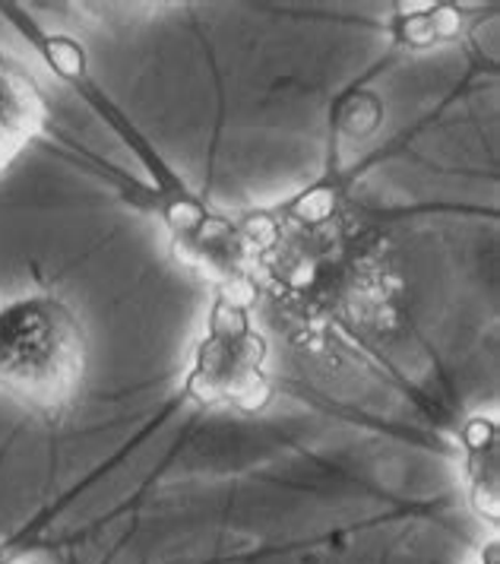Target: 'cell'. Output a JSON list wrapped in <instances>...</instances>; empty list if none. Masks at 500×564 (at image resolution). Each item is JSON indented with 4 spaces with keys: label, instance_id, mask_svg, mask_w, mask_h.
<instances>
[{
    "label": "cell",
    "instance_id": "cell-1",
    "mask_svg": "<svg viewBox=\"0 0 500 564\" xmlns=\"http://www.w3.org/2000/svg\"><path fill=\"white\" fill-rule=\"evenodd\" d=\"M241 226L253 257V292L267 289L304 336L349 324L387 299L380 254L349 216L339 175L241 216Z\"/></svg>",
    "mask_w": 500,
    "mask_h": 564
},
{
    "label": "cell",
    "instance_id": "cell-2",
    "mask_svg": "<svg viewBox=\"0 0 500 564\" xmlns=\"http://www.w3.org/2000/svg\"><path fill=\"white\" fill-rule=\"evenodd\" d=\"M42 48L48 52L51 67H57L67 79H74L76 89H83L99 111L118 128L127 147L143 159L155 181V209L159 219L169 231L172 254L177 263L191 267L200 273L203 280L213 282V289H231V292H248L253 295V257H250L248 231L241 219H228L216 206H209L203 197H197L184 181L172 172V165L146 143V137L127 121L111 105L108 96H101L93 86V79L83 70V52L74 42L64 39H42Z\"/></svg>",
    "mask_w": 500,
    "mask_h": 564
},
{
    "label": "cell",
    "instance_id": "cell-3",
    "mask_svg": "<svg viewBox=\"0 0 500 564\" xmlns=\"http://www.w3.org/2000/svg\"><path fill=\"white\" fill-rule=\"evenodd\" d=\"M86 327L64 299L25 295L0 308V393L29 412H64L86 378Z\"/></svg>",
    "mask_w": 500,
    "mask_h": 564
},
{
    "label": "cell",
    "instance_id": "cell-4",
    "mask_svg": "<svg viewBox=\"0 0 500 564\" xmlns=\"http://www.w3.org/2000/svg\"><path fill=\"white\" fill-rule=\"evenodd\" d=\"M181 387L203 410L257 415L270 406V343L253 324L248 292L213 289L206 330L194 346Z\"/></svg>",
    "mask_w": 500,
    "mask_h": 564
},
{
    "label": "cell",
    "instance_id": "cell-5",
    "mask_svg": "<svg viewBox=\"0 0 500 564\" xmlns=\"http://www.w3.org/2000/svg\"><path fill=\"white\" fill-rule=\"evenodd\" d=\"M48 118L35 77L13 54H0V175L32 147Z\"/></svg>",
    "mask_w": 500,
    "mask_h": 564
},
{
    "label": "cell",
    "instance_id": "cell-6",
    "mask_svg": "<svg viewBox=\"0 0 500 564\" xmlns=\"http://www.w3.org/2000/svg\"><path fill=\"white\" fill-rule=\"evenodd\" d=\"M469 508L481 523L500 527V429L488 415H469L459 429Z\"/></svg>",
    "mask_w": 500,
    "mask_h": 564
},
{
    "label": "cell",
    "instance_id": "cell-7",
    "mask_svg": "<svg viewBox=\"0 0 500 564\" xmlns=\"http://www.w3.org/2000/svg\"><path fill=\"white\" fill-rule=\"evenodd\" d=\"M498 552H500L498 539H494V542H488V549H481V558H478V564H500Z\"/></svg>",
    "mask_w": 500,
    "mask_h": 564
},
{
    "label": "cell",
    "instance_id": "cell-8",
    "mask_svg": "<svg viewBox=\"0 0 500 564\" xmlns=\"http://www.w3.org/2000/svg\"><path fill=\"white\" fill-rule=\"evenodd\" d=\"M0 564H10V562H7V558H3V555H0Z\"/></svg>",
    "mask_w": 500,
    "mask_h": 564
}]
</instances>
